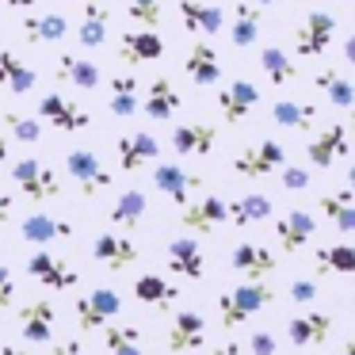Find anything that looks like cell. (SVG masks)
Wrapping results in <instances>:
<instances>
[{"instance_id":"6da1fadb","label":"cell","mask_w":355,"mask_h":355,"mask_svg":"<svg viewBox=\"0 0 355 355\" xmlns=\"http://www.w3.org/2000/svg\"><path fill=\"white\" fill-rule=\"evenodd\" d=\"M275 291L268 283H241L233 291L218 294V313H222V329H233V324H245L252 313H260L263 306H271Z\"/></svg>"},{"instance_id":"7a4b0ae2","label":"cell","mask_w":355,"mask_h":355,"mask_svg":"<svg viewBox=\"0 0 355 355\" xmlns=\"http://www.w3.org/2000/svg\"><path fill=\"white\" fill-rule=\"evenodd\" d=\"M73 313H77L80 332H100L103 324H111L123 313V298H119L115 286H96V291L80 294V298L73 302Z\"/></svg>"},{"instance_id":"3957f363","label":"cell","mask_w":355,"mask_h":355,"mask_svg":"<svg viewBox=\"0 0 355 355\" xmlns=\"http://www.w3.org/2000/svg\"><path fill=\"white\" fill-rule=\"evenodd\" d=\"M12 180H16V187L35 202L62 199V176H58L50 164L35 161V157H24V161L12 164Z\"/></svg>"},{"instance_id":"277c9868","label":"cell","mask_w":355,"mask_h":355,"mask_svg":"<svg viewBox=\"0 0 355 355\" xmlns=\"http://www.w3.org/2000/svg\"><path fill=\"white\" fill-rule=\"evenodd\" d=\"M283 164H286L283 146H279L275 138H268V141H256V146L241 149V153L233 157V176H241V180H263V176H271V172H279Z\"/></svg>"},{"instance_id":"5b68a950","label":"cell","mask_w":355,"mask_h":355,"mask_svg":"<svg viewBox=\"0 0 355 355\" xmlns=\"http://www.w3.org/2000/svg\"><path fill=\"white\" fill-rule=\"evenodd\" d=\"M336 35V16L332 12H309L298 27H294V54L298 58H321L332 46Z\"/></svg>"},{"instance_id":"8992f818","label":"cell","mask_w":355,"mask_h":355,"mask_svg":"<svg viewBox=\"0 0 355 355\" xmlns=\"http://www.w3.org/2000/svg\"><path fill=\"white\" fill-rule=\"evenodd\" d=\"M65 172L73 176V184L80 187L85 199H96L103 187H111V168L92 153V149H73V153L65 157Z\"/></svg>"},{"instance_id":"52a82bcc","label":"cell","mask_w":355,"mask_h":355,"mask_svg":"<svg viewBox=\"0 0 355 355\" xmlns=\"http://www.w3.org/2000/svg\"><path fill=\"white\" fill-rule=\"evenodd\" d=\"M153 187L164 195L168 202H176L180 210L187 207V202L195 199V191L202 187V176L191 168H184V164H153Z\"/></svg>"},{"instance_id":"ba28073f","label":"cell","mask_w":355,"mask_h":355,"mask_svg":"<svg viewBox=\"0 0 355 355\" xmlns=\"http://www.w3.org/2000/svg\"><path fill=\"white\" fill-rule=\"evenodd\" d=\"M39 119H46V123L62 134H77V130H88V126H92V115H88L80 103H69L58 92H46L39 100Z\"/></svg>"},{"instance_id":"9c48e42d","label":"cell","mask_w":355,"mask_h":355,"mask_svg":"<svg viewBox=\"0 0 355 355\" xmlns=\"http://www.w3.org/2000/svg\"><path fill=\"white\" fill-rule=\"evenodd\" d=\"M27 271H31V279H39L42 286H50V291H73V286L80 283L77 268H73L69 260H62V256L46 252V248H39V252L27 260Z\"/></svg>"},{"instance_id":"30bf717a","label":"cell","mask_w":355,"mask_h":355,"mask_svg":"<svg viewBox=\"0 0 355 355\" xmlns=\"http://www.w3.org/2000/svg\"><path fill=\"white\" fill-rule=\"evenodd\" d=\"M92 256H96V263H103V268H111V271H126V268L138 263L141 248L134 245L130 237L107 230V233H100V237L92 241Z\"/></svg>"},{"instance_id":"8fae6325","label":"cell","mask_w":355,"mask_h":355,"mask_svg":"<svg viewBox=\"0 0 355 355\" xmlns=\"http://www.w3.org/2000/svg\"><path fill=\"white\" fill-rule=\"evenodd\" d=\"M54 321H58V313L46 298H35V302H27V306H19V317H16L19 336H24L27 344H50Z\"/></svg>"},{"instance_id":"7c38bea8","label":"cell","mask_w":355,"mask_h":355,"mask_svg":"<svg viewBox=\"0 0 355 355\" xmlns=\"http://www.w3.org/2000/svg\"><path fill=\"white\" fill-rule=\"evenodd\" d=\"M202 340H207V321H202L195 309H180V313L172 317L168 332H164V347H168V352H176V355L202 347Z\"/></svg>"},{"instance_id":"4fadbf2b","label":"cell","mask_w":355,"mask_h":355,"mask_svg":"<svg viewBox=\"0 0 355 355\" xmlns=\"http://www.w3.org/2000/svg\"><path fill=\"white\" fill-rule=\"evenodd\" d=\"M230 268L241 271L245 283H263V279L279 268V260L271 256V248L252 245V241H241V245L233 248V256H230Z\"/></svg>"},{"instance_id":"5bb4252c","label":"cell","mask_w":355,"mask_h":355,"mask_svg":"<svg viewBox=\"0 0 355 355\" xmlns=\"http://www.w3.org/2000/svg\"><path fill=\"white\" fill-rule=\"evenodd\" d=\"M256 103H260V88H256L248 77H237L233 85H225L222 92H218V111H222L225 123L248 119L256 111Z\"/></svg>"},{"instance_id":"9a60e30c","label":"cell","mask_w":355,"mask_h":355,"mask_svg":"<svg viewBox=\"0 0 355 355\" xmlns=\"http://www.w3.org/2000/svg\"><path fill=\"white\" fill-rule=\"evenodd\" d=\"M222 222H225V202L218 195H199L180 210V225H187L191 233H202V237L214 233Z\"/></svg>"},{"instance_id":"2e32d148","label":"cell","mask_w":355,"mask_h":355,"mask_svg":"<svg viewBox=\"0 0 355 355\" xmlns=\"http://www.w3.org/2000/svg\"><path fill=\"white\" fill-rule=\"evenodd\" d=\"M164 260H168L172 275H184V279H202L207 271V260H202V245L195 237H172L168 248H164Z\"/></svg>"},{"instance_id":"e0dca14e","label":"cell","mask_w":355,"mask_h":355,"mask_svg":"<svg viewBox=\"0 0 355 355\" xmlns=\"http://www.w3.org/2000/svg\"><path fill=\"white\" fill-rule=\"evenodd\" d=\"M19 35L31 46H39V42H62L69 35V19L62 12H27L19 19Z\"/></svg>"},{"instance_id":"ac0fdd59","label":"cell","mask_w":355,"mask_h":355,"mask_svg":"<svg viewBox=\"0 0 355 355\" xmlns=\"http://www.w3.org/2000/svg\"><path fill=\"white\" fill-rule=\"evenodd\" d=\"M180 107H184V100H180V92L172 88L168 77H157L153 85L146 88V100L138 103V111L146 119H153V123H168Z\"/></svg>"},{"instance_id":"d6986e66","label":"cell","mask_w":355,"mask_h":355,"mask_svg":"<svg viewBox=\"0 0 355 355\" xmlns=\"http://www.w3.org/2000/svg\"><path fill=\"white\" fill-rule=\"evenodd\" d=\"M119 58L126 65H146V62H161L164 58V42L153 31H126L119 35Z\"/></svg>"},{"instance_id":"ffe728a7","label":"cell","mask_w":355,"mask_h":355,"mask_svg":"<svg viewBox=\"0 0 355 355\" xmlns=\"http://www.w3.org/2000/svg\"><path fill=\"white\" fill-rule=\"evenodd\" d=\"M306 157H309V164H317V168H324L329 172L336 161H344L347 157V126H329L324 134H317L313 141H309V149H306Z\"/></svg>"},{"instance_id":"44dd1931","label":"cell","mask_w":355,"mask_h":355,"mask_svg":"<svg viewBox=\"0 0 355 355\" xmlns=\"http://www.w3.org/2000/svg\"><path fill=\"white\" fill-rule=\"evenodd\" d=\"M271 123H275L279 130L309 134L317 126V103H306V100H275V103H271Z\"/></svg>"},{"instance_id":"7402d4cb","label":"cell","mask_w":355,"mask_h":355,"mask_svg":"<svg viewBox=\"0 0 355 355\" xmlns=\"http://www.w3.org/2000/svg\"><path fill=\"white\" fill-rule=\"evenodd\" d=\"M329 332H332V317L317 313V309H309V313L286 321V336H291L294 347H317V344H324Z\"/></svg>"},{"instance_id":"603a6c76","label":"cell","mask_w":355,"mask_h":355,"mask_svg":"<svg viewBox=\"0 0 355 355\" xmlns=\"http://www.w3.org/2000/svg\"><path fill=\"white\" fill-rule=\"evenodd\" d=\"M218 141V130L210 123H184L172 130V149L180 157H207Z\"/></svg>"},{"instance_id":"cb8c5ba5","label":"cell","mask_w":355,"mask_h":355,"mask_svg":"<svg viewBox=\"0 0 355 355\" xmlns=\"http://www.w3.org/2000/svg\"><path fill=\"white\" fill-rule=\"evenodd\" d=\"M313 214H306V210H291V214H283L275 222V241L283 252H298V248H306V241L313 237Z\"/></svg>"},{"instance_id":"d4e9b609","label":"cell","mask_w":355,"mask_h":355,"mask_svg":"<svg viewBox=\"0 0 355 355\" xmlns=\"http://www.w3.org/2000/svg\"><path fill=\"white\" fill-rule=\"evenodd\" d=\"M180 24L191 35H218L225 24V12L218 4H199V0H180Z\"/></svg>"},{"instance_id":"484cf974","label":"cell","mask_w":355,"mask_h":355,"mask_svg":"<svg viewBox=\"0 0 355 355\" xmlns=\"http://www.w3.org/2000/svg\"><path fill=\"white\" fill-rule=\"evenodd\" d=\"M184 69H187V77H191V85H199V88L214 85V80L222 77L218 50L210 46V42H191V50H187V58H184Z\"/></svg>"},{"instance_id":"4316f807","label":"cell","mask_w":355,"mask_h":355,"mask_svg":"<svg viewBox=\"0 0 355 355\" xmlns=\"http://www.w3.org/2000/svg\"><path fill=\"white\" fill-rule=\"evenodd\" d=\"M19 237L27 245H50V241H69L73 225L65 218H50V214H31L24 225H19Z\"/></svg>"},{"instance_id":"83f0119b","label":"cell","mask_w":355,"mask_h":355,"mask_svg":"<svg viewBox=\"0 0 355 355\" xmlns=\"http://www.w3.org/2000/svg\"><path fill=\"white\" fill-rule=\"evenodd\" d=\"M161 157V146H157L153 134H123L119 138V164L123 172H138L141 161H157Z\"/></svg>"},{"instance_id":"f1b7e54d","label":"cell","mask_w":355,"mask_h":355,"mask_svg":"<svg viewBox=\"0 0 355 355\" xmlns=\"http://www.w3.org/2000/svg\"><path fill=\"white\" fill-rule=\"evenodd\" d=\"M107 35H111V12L103 4H88L80 12V24H77V42L85 50H96L107 42Z\"/></svg>"},{"instance_id":"f546056e","label":"cell","mask_w":355,"mask_h":355,"mask_svg":"<svg viewBox=\"0 0 355 355\" xmlns=\"http://www.w3.org/2000/svg\"><path fill=\"white\" fill-rule=\"evenodd\" d=\"M39 85V73H31L12 50H0V88H8L12 96H27Z\"/></svg>"},{"instance_id":"4dcf8cb0","label":"cell","mask_w":355,"mask_h":355,"mask_svg":"<svg viewBox=\"0 0 355 355\" xmlns=\"http://www.w3.org/2000/svg\"><path fill=\"white\" fill-rule=\"evenodd\" d=\"M138 103H141V85L134 73H119V77H111V115L115 119H130L138 115Z\"/></svg>"},{"instance_id":"1f68e13d","label":"cell","mask_w":355,"mask_h":355,"mask_svg":"<svg viewBox=\"0 0 355 355\" xmlns=\"http://www.w3.org/2000/svg\"><path fill=\"white\" fill-rule=\"evenodd\" d=\"M268 218H271V199H263V195H241L237 202H225V222H233L237 230L260 225Z\"/></svg>"},{"instance_id":"d6a6232c","label":"cell","mask_w":355,"mask_h":355,"mask_svg":"<svg viewBox=\"0 0 355 355\" xmlns=\"http://www.w3.org/2000/svg\"><path fill=\"white\" fill-rule=\"evenodd\" d=\"M317 202H321L324 218H332V225H336L340 233H355V195H352V187L329 191V195H321Z\"/></svg>"},{"instance_id":"836d02e7","label":"cell","mask_w":355,"mask_h":355,"mask_svg":"<svg viewBox=\"0 0 355 355\" xmlns=\"http://www.w3.org/2000/svg\"><path fill=\"white\" fill-rule=\"evenodd\" d=\"M103 347L107 355H141V329L138 324H126V321H111L103 324Z\"/></svg>"},{"instance_id":"e575fe53","label":"cell","mask_w":355,"mask_h":355,"mask_svg":"<svg viewBox=\"0 0 355 355\" xmlns=\"http://www.w3.org/2000/svg\"><path fill=\"white\" fill-rule=\"evenodd\" d=\"M260 69L268 73V80L275 88L294 85V80H298V65H294V58L286 54L283 46H263L260 50Z\"/></svg>"},{"instance_id":"d590c367","label":"cell","mask_w":355,"mask_h":355,"mask_svg":"<svg viewBox=\"0 0 355 355\" xmlns=\"http://www.w3.org/2000/svg\"><path fill=\"white\" fill-rule=\"evenodd\" d=\"M260 27H263V12L252 8L248 0H237V4H233V46H241V50L252 46Z\"/></svg>"},{"instance_id":"8d00e7d4","label":"cell","mask_w":355,"mask_h":355,"mask_svg":"<svg viewBox=\"0 0 355 355\" xmlns=\"http://www.w3.org/2000/svg\"><path fill=\"white\" fill-rule=\"evenodd\" d=\"M313 85H317V92H324V96H329V103H332V107H340V111H347L355 103V88H352V80H347L340 69L313 73Z\"/></svg>"},{"instance_id":"74e56055","label":"cell","mask_w":355,"mask_h":355,"mask_svg":"<svg viewBox=\"0 0 355 355\" xmlns=\"http://www.w3.org/2000/svg\"><path fill=\"white\" fill-rule=\"evenodd\" d=\"M134 298L146 302V306H161V309H168L172 302L180 298V286L164 283L161 275H141L138 283H134Z\"/></svg>"},{"instance_id":"f35d334b","label":"cell","mask_w":355,"mask_h":355,"mask_svg":"<svg viewBox=\"0 0 355 355\" xmlns=\"http://www.w3.org/2000/svg\"><path fill=\"white\" fill-rule=\"evenodd\" d=\"M141 218H146V195H141L138 187H130V191H123L115 199V207H111V222L123 225V230H134Z\"/></svg>"},{"instance_id":"ab89813d","label":"cell","mask_w":355,"mask_h":355,"mask_svg":"<svg viewBox=\"0 0 355 355\" xmlns=\"http://www.w3.org/2000/svg\"><path fill=\"white\" fill-rule=\"evenodd\" d=\"M58 69H62V77L69 80V85L85 88V92H92V88L100 85V69H96L92 62H80V58H73V54H62V58H58Z\"/></svg>"},{"instance_id":"60d3db41","label":"cell","mask_w":355,"mask_h":355,"mask_svg":"<svg viewBox=\"0 0 355 355\" xmlns=\"http://www.w3.org/2000/svg\"><path fill=\"white\" fill-rule=\"evenodd\" d=\"M317 271L321 275H329V271H336V275H352L355 271V248L352 245H329L317 252Z\"/></svg>"},{"instance_id":"b9f144b4","label":"cell","mask_w":355,"mask_h":355,"mask_svg":"<svg viewBox=\"0 0 355 355\" xmlns=\"http://www.w3.org/2000/svg\"><path fill=\"white\" fill-rule=\"evenodd\" d=\"M126 16L138 24V31H153L164 24V4L161 0H126Z\"/></svg>"},{"instance_id":"7bdbcfd3","label":"cell","mask_w":355,"mask_h":355,"mask_svg":"<svg viewBox=\"0 0 355 355\" xmlns=\"http://www.w3.org/2000/svg\"><path fill=\"white\" fill-rule=\"evenodd\" d=\"M4 126H8V134H12V138L27 141V146H35V141L42 138V123H39V119L19 115L16 107H8V111H4Z\"/></svg>"},{"instance_id":"ee69618b","label":"cell","mask_w":355,"mask_h":355,"mask_svg":"<svg viewBox=\"0 0 355 355\" xmlns=\"http://www.w3.org/2000/svg\"><path fill=\"white\" fill-rule=\"evenodd\" d=\"M279 180H283L286 191H306L309 187V172L302 168V164H283V168H279Z\"/></svg>"},{"instance_id":"f6af8a7d","label":"cell","mask_w":355,"mask_h":355,"mask_svg":"<svg viewBox=\"0 0 355 355\" xmlns=\"http://www.w3.org/2000/svg\"><path fill=\"white\" fill-rule=\"evenodd\" d=\"M317 294H321V286H317L313 279H298V283H291V302H298V306L317 302Z\"/></svg>"},{"instance_id":"bcb514c9","label":"cell","mask_w":355,"mask_h":355,"mask_svg":"<svg viewBox=\"0 0 355 355\" xmlns=\"http://www.w3.org/2000/svg\"><path fill=\"white\" fill-rule=\"evenodd\" d=\"M12 302H16V279L8 263H0V309H8Z\"/></svg>"},{"instance_id":"7dc6e473","label":"cell","mask_w":355,"mask_h":355,"mask_svg":"<svg viewBox=\"0 0 355 355\" xmlns=\"http://www.w3.org/2000/svg\"><path fill=\"white\" fill-rule=\"evenodd\" d=\"M248 347H252V355H275V336L263 329L252 332V340H248Z\"/></svg>"},{"instance_id":"c3c4849f","label":"cell","mask_w":355,"mask_h":355,"mask_svg":"<svg viewBox=\"0 0 355 355\" xmlns=\"http://www.w3.org/2000/svg\"><path fill=\"white\" fill-rule=\"evenodd\" d=\"M54 355H85V352H80V340L69 336V340H62V344L54 347Z\"/></svg>"},{"instance_id":"681fc988","label":"cell","mask_w":355,"mask_h":355,"mask_svg":"<svg viewBox=\"0 0 355 355\" xmlns=\"http://www.w3.org/2000/svg\"><path fill=\"white\" fill-rule=\"evenodd\" d=\"M12 210H16L12 195H0V225H4V222H12Z\"/></svg>"},{"instance_id":"f907efd6","label":"cell","mask_w":355,"mask_h":355,"mask_svg":"<svg viewBox=\"0 0 355 355\" xmlns=\"http://www.w3.org/2000/svg\"><path fill=\"white\" fill-rule=\"evenodd\" d=\"M214 355H241V344H237V340H225V344L214 347Z\"/></svg>"},{"instance_id":"816d5d0a","label":"cell","mask_w":355,"mask_h":355,"mask_svg":"<svg viewBox=\"0 0 355 355\" xmlns=\"http://www.w3.org/2000/svg\"><path fill=\"white\" fill-rule=\"evenodd\" d=\"M0 4H4V8H35V0H0Z\"/></svg>"},{"instance_id":"f5cc1de1","label":"cell","mask_w":355,"mask_h":355,"mask_svg":"<svg viewBox=\"0 0 355 355\" xmlns=\"http://www.w3.org/2000/svg\"><path fill=\"white\" fill-rule=\"evenodd\" d=\"M4 164H8V138L0 134V172H4Z\"/></svg>"},{"instance_id":"db71d44e","label":"cell","mask_w":355,"mask_h":355,"mask_svg":"<svg viewBox=\"0 0 355 355\" xmlns=\"http://www.w3.org/2000/svg\"><path fill=\"white\" fill-rule=\"evenodd\" d=\"M344 58H347V62H355V39L344 42Z\"/></svg>"},{"instance_id":"11a10c76","label":"cell","mask_w":355,"mask_h":355,"mask_svg":"<svg viewBox=\"0 0 355 355\" xmlns=\"http://www.w3.org/2000/svg\"><path fill=\"white\" fill-rule=\"evenodd\" d=\"M248 4H252V8H260V12H263V8H268V4H279V0H248Z\"/></svg>"},{"instance_id":"9f6ffc18","label":"cell","mask_w":355,"mask_h":355,"mask_svg":"<svg viewBox=\"0 0 355 355\" xmlns=\"http://www.w3.org/2000/svg\"><path fill=\"white\" fill-rule=\"evenodd\" d=\"M0 355H24L19 347H0Z\"/></svg>"},{"instance_id":"6f0895ef","label":"cell","mask_w":355,"mask_h":355,"mask_svg":"<svg viewBox=\"0 0 355 355\" xmlns=\"http://www.w3.org/2000/svg\"><path fill=\"white\" fill-rule=\"evenodd\" d=\"M344 355H355V344H352V340H347V344H344Z\"/></svg>"},{"instance_id":"680465c9","label":"cell","mask_w":355,"mask_h":355,"mask_svg":"<svg viewBox=\"0 0 355 355\" xmlns=\"http://www.w3.org/2000/svg\"><path fill=\"white\" fill-rule=\"evenodd\" d=\"M77 4H80V8H88V4H100V0H77Z\"/></svg>"}]
</instances>
